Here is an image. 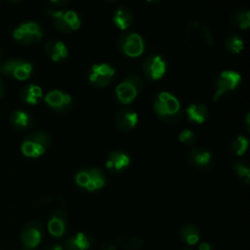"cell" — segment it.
<instances>
[{
	"label": "cell",
	"instance_id": "6da1fadb",
	"mask_svg": "<svg viewBox=\"0 0 250 250\" xmlns=\"http://www.w3.org/2000/svg\"><path fill=\"white\" fill-rule=\"evenodd\" d=\"M152 107L155 114L166 123H175L181 116V104L176 96L163 91L159 92L153 99Z\"/></svg>",
	"mask_w": 250,
	"mask_h": 250
},
{
	"label": "cell",
	"instance_id": "7a4b0ae2",
	"mask_svg": "<svg viewBox=\"0 0 250 250\" xmlns=\"http://www.w3.org/2000/svg\"><path fill=\"white\" fill-rule=\"evenodd\" d=\"M106 175L99 167L84 166L77 170L74 176L76 186L89 192H95L102 189L106 184Z\"/></svg>",
	"mask_w": 250,
	"mask_h": 250
},
{
	"label": "cell",
	"instance_id": "3957f363",
	"mask_svg": "<svg viewBox=\"0 0 250 250\" xmlns=\"http://www.w3.org/2000/svg\"><path fill=\"white\" fill-rule=\"evenodd\" d=\"M242 81L241 74L237 71L226 69L219 72L213 79V101L219 102L222 98L234 93Z\"/></svg>",
	"mask_w": 250,
	"mask_h": 250
},
{
	"label": "cell",
	"instance_id": "277c9868",
	"mask_svg": "<svg viewBox=\"0 0 250 250\" xmlns=\"http://www.w3.org/2000/svg\"><path fill=\"white\" fill-rule=\"evenodd\" d=\"M51 142L52 138L48 132L44 130L33 131L23 139L21 150L28 158H37L47 151Z\"/></svg>",
	"mask_w": 250,
	"mask_h": 250
},
{
	"label": "cell",
	"instance_id": "5b68a950",
	"mask_svg": "<svg viewBox=\"0 0 250 250\" xmlns=\"http://www.w3.org/2000/svg\"><path fill=\"white\" fill-rule=\"evenodd\" d=\"M46 14L51 19L55 28L63 33H70L79 29L81 19L79 15L72 10H54L46 9Z\"/></svg>",
	"mask_w": 250,
	"mask_h": 250
},
{
	"label": "cell",
	"instance_id": "8992f818",
	"mask_svg": "<svg viewBox=\"0 0 250 250\" xmlns=\"http://www.w3.org/2000/svg\"><path fill=\"white\" fill-rule=\"evenodd\" d=\"M32 72V63L22 58L8 59L0 63V74L15 80H27L31 76Z\"/></svg>",
	"mask_w": 250,
	"mask_h": 250
},
{
	"label": "cell",
	"instance_id": "52a82bcc",
	"mask_svg": "<svg viewBox=\"0 0 250 250\" xmlns=\"http://www.w3.org/2000/svg\"><path fill=\"white\" fill-rule=\"evenodd\" d=\"M45 35L43 26L34 21H24L19 24L13 31V38L22 45H30L40 42Z\"/></svg>",
	"mask_w": 250,
	"mask_h": 250
},
{
	"label": "cell",
	"instance_id": "ba28073f",
	"mask_svg": "<svg viewBox=\"0 0 250 250\" xmlns=\"http://www.w3.org/2000/svg\"><path fill=\"white\" fill-rule=\"evenodd\" d=\"M143 81L138 75H130L115 87V98L122 104H130L139 96Z\"/></svg>",
	"mask_w": 250,
	"mask_h": 250
},
{
	"label": "cell",
	"instance_id": "9c48e42d",
	"mask_svg": "<svg viewBox=\"0 0 250 250\" xmlns=\"http://www.w3.org/2000/svg\"><path fill=\"white\" fill-rule=\"evenodd\" d=\"M185 37L186 42L188 45H214V37L209 25L207 23L201 24L195 20H191L188 23L185 31Z\"/></svg>",
	"mask_w": 250,
	"mask_h": 250
},
{
	"label": "cell",
	"instance_id": "30bf717a",
	"mask_svg": "<svg viewBox=\"0 0 250 250\" xmlns=\"http://www.w3.org/2000/svg\"><path fill=\"white\" fill-rule=\"evenodd\" d=\"M115 68L106 62L95 63L87 71V79L95 88H104L115 79Z\"/></svg>",
	"mask_w": 250,
	"mask_h": 250
},
{
	"label": "cell",
	"instance_id": "8fae6325",
	"mask_svg": "<svg viewBox=\"0 0 250 250\" xmlns=\"http://www.w3.org/2000/svg\"><path fill=\"white\" fill-rule=\"evenodd\" d=\"M117 47L121 54L128 58H138L145 52V41L137 32H126L119 36Z\"/></svg>",
	"mask_w": 250,
	"mask_h": 250
},
{
	"label": "cell",
	"instance_id": "7c38bea8",
	"mask_svg": "<svg viewBox=\"0 0 250 250\" xmlns=\"http://www.w3.org/2000/svg\"><path fill=\"white\" fill-rule=\"evenodd\" d=\"M44 235V227L42 223L36 220L28 222L21 231V241L24 248L35 249L41 242Z\"/></svg>",
	"mask_w": 250,
	"mask_h": 250
},
{
	"label": "cell",
	"instance_id": "4fadbf2b",
	"mask_svg": "<svg viewBox=\"0 0 250 250\" xmlns=\"http://www.w3.org/2000/svg\"><path fill=\"white\" fill-rule=\"evenodd\" d=\"M166 71L167 62L159 54H151L144 61L143 73L149 80L155 81L163 78Z\"/></svg>",
	"mask_w": 250,
	"mask_h": 250
},
{
	"label": "cell",
	"instance_id": "5bb4252c",
	"mask_svg": "<svg viewBox=\"0 0 250 250\" xmlns=\"http://www.w3.org/2000/svg\"><path fill=\"white\" fill-rule=\"evenodd\" d=\"M43 100L47 106L58 113H65L71 109L72 98L71 96L61 90H52L48 92Z\"/></svg>",
	"mask_w": 250,
	"mask_h": 250
},
{
	"label": "cell",
	"instance_id": "9a60e30c",
	"mask_svg": "<svg viewBox=\"0 0 250 250\" xmlns=\"http://www.w3.org/2000/svg\"><path fill=\"white\" fill-rule=\"evenodd\" d=\"M47 228L52 236L57 238L64 236L68 231V217L65 211L62 209L54 210L50 215Z\"/></svg>",
	"mask_w": 250,
	"mask_h": 250
},
{
	"label": "cell",
	"instance_id": "2e32d148",
	"mask_svg": "<svg viewBox=\"0 0 250 250\" xmlns=\"http://www.w3.org/2000/svg\"><path fill=\"white\" fill-rule=\"evenodd\" d=\"M131 164V156L122 149H114L108 153L105 159V167L111 174H121Z\"/></svg>",
	"mask_w": 250,
	"mask_h": 250
},
{
	"label": "cell",
	"instance_id": "e0dca14e",
	"mask_svg": "<svg viewBox=\"0 0 250 250\" xmlns=\"http://www.w3.org/2000/svg\"><path fill=\"white\" fill-rule=\"evenodd\" d=\"M188 160L191 166L198 170H209L215 165V158L211 151L199 146L192 147L189 150Z\"/></svg>",
	"mask_w": 250,
	"mask_h": 250
},
{
	"label": "cell",
	"instance_id": "ac0fdd59",
	"mask_svg": "<svg viewBox=\"0 0 250 250\" xmlns=\"http://www.w3.org/2000/svg\"><path fill=\"white\" fill-rule=\"evenodd\" d=\"M94 246V237L84 231L69 236L64 244L63 250H91Z\"/></svg>",
	"mask_w": 250,
	"mask_h": 250
},
{
	"label": "cell",
	"instance_id": "d6986e66",
	"mask_svg": "<svg viewBox=\"0 0 250 250\" xmlns=\"http://www.w3.org/2000/svg\"><path fill=\"white\" fill-rule=\"evenodd\" d=\"M139 122L138 113L131 108H121L115 115V123L119 130L123 132L132 131Z\"/></svg>",
	"mask_w": 250,
	"mask_h": 250
},
{
	"label": "cell",
	"instance_id": "ffe728a7",
	"mask_svg": "<svg viewBox=\"0 0 250 250\" xmlns=\"http://www.w3.org/2000/svg\"><path fill=\"white\" fill-rule=\"evenodd\" d=\"M45 54L53 62H61L65 60L68 56V49L66 45L61 40H49L44 45Z\"/></svg>",
	"mask_w": 250,
	"mask_h": 250
},
{
	"label": "cell",
	"instance_id": "44dd1931",
	"mask_svg": "<svg viewBox=\"0 0 250 250\" xmlns=\"http://www.w3.org/2000/svg\"><path fill=\"white\" fill-rule=\"evenodd\" d=\"M11 125L20 131H25L32 127L33 118L31 114L24 109H15L9 116Z\"/></svg>",
	"mask_w": 250,
	"mask_h": 250
},
{
	"label": "cell",
	"instance_id": "7402d4cb",
	"mask_svg": "<svg viewBox=\"0 0 250 250\" xmlns=\"http://www.w3.org/2000/svg\"><path fill=\"white\" fill-rule=\"evenodd\" d=\"M112 22L118 29L126 30L134 22V14L132 10L125 6L116 8L112 15Z\"/></svg>",
	"mask_w": 250,
	"mask_h": 250
},
{
	"label": "cell",
	"instance_id": "603a6c76",
	"mask_svg": "<svg viewBox=\"0 0 250 250\" xmlns=\"http://www.w3.org/2000/svg\"><path fill=\"white\" fill-rule=\"evenodd\" d=\"M20 99L24 104L36 105L43 99V91L38 85L27 84L21 89Z\"/></svg>",
	"mask_w": 250,
	"mask_h": 250
},
{
	"label": "cell",
	"instance_id": "cb8c5ba5",
	"mask_svg": "<svg viewBox=\"0 0 250 250\" xmlns=\"http://www.w3.org/2000/svg\"><path fill=\"white\" fill-rule=\"evenodd\" d=\"M187 117L190 122L196 124H203L209 117V109L208 107L200 103L190 104L187 110Z\"/></svg>",
	"mask_w": 250,
	"mask_h": 250
},
{
	"label": "cell",
	"instance_id": "d4e9b609",
	"mask_svg": "<svg viewBox=\"0 0 250 250\" xmlns=\"http://www.w3.org/2000/svg\"><path fill=\"white\" fill-rule=\"evenodd\" d=\"M180 238L188 245H194L200 239V229L196 224L186 223L184 224L179 232Z\"/></svg>",
	"mask_w": 250,
	"mask_h": 250
},
{
	"label": "cell",
	"instance_id": "484cf974",
	"mask_svg": "<svg viewBox=\"0 0 250 250\" xmlns=\"http://www.w3.org/2000/svg\"><path fill=\"white\" fill-rule=\"evenodd\" d=\"M229 23L239 29L247 30L250 26V13L248 9L238 8L231 12Z\"/></svg>",
	"mask_w": 250,
	"mask_h": 250
},
{
	"label": "cell",
	"instance_id": "4316f807",
	"mask_svg": "<svg viewBox=\"0 0 250 250\" xmlns=\"http://www.w3.org/2000/svg\"><path fill=\"white\" fill-rule=\"evenodd\" d=\"M226 51L231 55L240 54L244 48L243 39L236 33H229L224 41Z\"/></svg>",
	"mask_w": 250,
	"mask_h": 250
},
{
	"label": "cell",
	"instance_id": "83f0119b",
	"mask_svg": "<svg viewBox=\"0 0 250 250\" xmlns=\"http://www.w3.org/2000/svg\"><path fill=\"white\" fill-rule=\"evenodd\" d=\"M249 146V140L245 136H237L235 137L229 144V151L231 154L235 156L243 155Z\"/></svg>",
	"mask_w": 250,
	"mask_h": 250
},
{
	"label": "cell",
	"instance_id": "f1b7e54d",
	"mask_svg": "<svg viewBox=\"0 0 250 250\" xmlns=\"http://www.w3.org/2000/svg\"><path fill=\"white\" fill-rule=\"evenodd\" d=\"M231 170L245 184L248 185L250 183V167L247 162L243 160H235L231 164Z\"/></svg>",
	"mask_w": 250,
	"mask_h": 250
},
{
	"label": "cell",
	"instance_id": "f546056e",
	"mask_svg": "<svg viewBox=\"0 0 250 250\" xmlns=\"http://www.w3.org/2000/svg\"><path fill=\"white\" fill-rule=\"evenodd\" d=\"M116 245L125 250H138L144 245V240L136 236H120L115 241Z\"/></svg>",
	"mask_w": 250,
	"mask_h": 250
},
{
	"label": "cell",
	"instance_id": "4dcf8cb0",
	"mask_svg": "<svg viewBox=\"0 0 250 250\" xmlns=\"http://www.w3.org/2000/svg\"><path fill=\"white\" fill-rule=\"evenodd\" d=\"M179 141L188 146H191L195 144L196 142V136L194 134L193 131L189 130V129H184L180 132L179 136H178Z\"/></svg>",
	"mask_w": 250,
	"mask_h": 250
},
{
	"label": "cell",
	"instance_id": "1f68e13d",
	"mask_svg": "<svg viewBox=\"0 0 250 250\" xmlns=\"http://www.w3.org/2000/svg\"><path fill=\"white\" fill-rule=\"evenodd\" d=\"M101 250H117V245L112 243V242H108V241H104L102 243Z\"/></svg>",
	"mask_w": 250,
	"mask_h": 250
},
{
	"label": "cell",
	"instance_id": "d6a6232c",
	"mask_svg": "<svg viewBox=\"0 0 250 250\" xmlns=\"http://www.w3.org/2000/svg\"><path fill=\"white\" fill-rule=\"evenodd\" d=\"M198 250H214L213 244L209 241H203L199 244Z\"/></svg>",
	"mask_w": 250,
	"mask_h": 250
},
{
	"label": "cell",
	"instance_id": "836d02e7",
	"mask_svg": "<svg viewBox=\"0 0 250 250\" xmlns=\"http://www.w3.org/2000/svg\"><path fill=\"white\" fill-rule=\"evenodd\" d=\"M43 250H63V247L60 244H50L46 246Z\"/></svg>",
	"mask_w": 250,
	"mask_h": 250
},
{
	"label": "cell",
	"instance_id": "e575fe53",
	"mask_svg": "<svg viewBox=\"0 0 250 250\" xmlns=\"http://www.w3.org/2000/svg\"><path fill=\"white\" fill-rule=\"evenodd\" d=\"M5 95V84L0 76V99H2Z\"/></svg>",
	"mask_w": 250,
	"mask_h": 250
},
{
	"label": "cell",
	"instance_id": "d590c367",
	"mask_svg": "<svg viewBox=\"0 0 250 250\" xmlns=\"http://www.w3.org/2000/svg\"><path fill=\"white\" fill-rule=\"evenodd\" d=\"M67 1L68 0H50L51 3H53V4L57 5V6H62L63 4H65Z\"/></svg>",
	"mask_w": 250,
	"mask_h": 250
},
{
	"label": "cell",
	"instance_id": "8d00e7d4",
	"mask_svg": "<svg viewBox=\"0 0 250 250\" xmlns=\"http://www.w3.org/2000/svg\"><path fill=\"white\" fill-rule=\"evenodd\" d=\"M245 122H246L247 130L249 131V125H250V122H249V113H247V115H246V120H245Z\"/></svg>",
	"mask_w": 250,
	"mask_h": 250
},
{
	"label": "cell",
	"instance_id": "74e56055",
	"mask_svg": "<svg viewBox=\"0 0 250 250\" xmlns=\"http://www.w3.org/2000/svg\"><path fill=\"white\" fill-rule=\"evenodd\" d=\"M146 1L148 2V3H151V4H157V3H159L162 0H146Z\"/></svg>",
	"mask_w": 250,
	"mask_h": 250
},
{
	"label": "cell",
	"instance_id": "f35d334b",
	"mask_svg": "<svg viewBox=\"0 0 250 250\" xmlns=\"http://www.w3.org/2000/svg\"><path fill=\"white\" fill-rule=\"evenodd\" d=\"M10 3H14V4H18V3H21L22 2L23 0H8Z\"/></svg>",
	"mask_w": 250,
	"mask_h": 250
},
{
	"label": "cell",
	"instance_id": "ab89813d",
	"mask_svg": "<svg viewBox=\"0 0 250 250\" xmlns=\"http://www.w3.org/2000/svg\"><path fill=\"white\" fill-rule=\"evenodd\" d=\"M14 250H35V249H27V248H22V249H14Z\"/></svg>",
	"mask_w": 250,
	"mask_h": 250
},
{
	"label": "cell",
	"instance_id": "60d3db41",
	"mask_svg": "<svg viewBox=\"0 0 250 250\" xmlns=\"http://www.w3.org/2000/svg\"><path fill=\"white\" fill-rule=\"evenodd\" d=\"M106 1H108V2H110V3H115V2H117L118 0H106Z\"/></svg>",
	"mask_w": 250,
	"mask_h": 250
},
{
	"label": "cell",
	"instance_id": "b9f144b4",
	"mask_svg": "<svg viewBox=\"0 0 250 250\" xmlns=\"http://www.w3.org/2000/svg\"><path fill=\"white\" fill-rule=\"evenodd\" d=\"M181 250H193V249H191V248H183Z\"/></svg>",
	"mask_w": 250,
	"mask_h": 250
},
{
	"label": "cell",
	"instance_id": "7bdbcfd3",
	"mask_svg": "<svg viewBox=\"0 0 250 250\" xmlns=\"http://www.w3.org/2000/svg\"><path fill=\"white\" fill-rule=\"evenodd\" d=\"M0 62H1V55H0Z\"/></svg>",
	"mask_w": 250,
	"mask_h": 250
}]
</instances>
